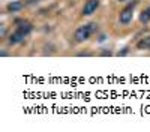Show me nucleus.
I'll return each mask as SVG.
<instances>
[{
    "label": "nucleus",
    "instance_id": "nucleus-1",
    "mask_svg": "<svg viewBox=\"0 0 150 132\" xmlns=\"http://www.w3.org/2000/svg\"><path fill=\"white\" fill-rule=\"evenodd\" d=\"M32 30H33V26H32L30 21L23 20V18L15 20V29L8 36V44L9 45H17V44L23 42L32 33Z\"/></svg>",
    "mask_w": 150,
    "mask_h": 132
},
{
    "label": "nucleus",
    "instance_id": "nucleus-2",
    "mask_svg": "<svg viewBox=\"0 0 150 132\" xmlns=\"http://www.w3.org/2000/svg\"><path fill=\"white\" fill-rule=\"evenodd\" d=\"M98 32V24L95 21L92 23H87V24H83V26H80L77 30H75L74 33V39L77 42H86L90 39V36L93 33Z\"/></svg>",
    "mask_w": 150,
    "mask_h": 132
},
{
    "label": "nucleus",
    "instance_id": "nucleus-3",
    "mask_svg": "<svg viewBox=\"0 0 150 132\" xmlns=\"http://www.w3.org/2000/svg\"><path fill=\"white\" fill-rule=\"evenodd\" d=\"M137 0H132V2L128 5V6H125L120 12H119V23L123 24V26H128V24L132 21L134 18V9L137 6Z\"/></svg>",
    "mask_w": 150,
    "mask_h": 132
},
{
    "label": "nucleus",
    "instance_id": "nucleus-4",
    "mask_svg": "<svg viewBox=\"0 0 150 132\" xmlns=\"http://www.w3.org/2000/svg\"><path fill=\"white\" fill-rule=\"evenodd\" d=\"M99 0H86L84 2V6H83V11H81V14L84 17H89L92 14H95L96 9L99 8Z\"/></svg>",
    "mask_w": 150,
    "mask_h": 132
},
{
    "label": "nucleus",
    "instance_id": "nucleus-5",
    "mask_svg": "<svg viewBox=\"0 0 150 132\" xmlns=\"http://www.w3.org/2000/svg\"><path fill=\"white\" fill-rule=\"evenodd\" d=\"M137 48L138 50H149L150 51V36H144L138 42H137Z\"/></svg>",
    "mask_w": 150,
    "mask_h": 132
},
{
    "label": "nucleus",
    "instance_id": "nucleus-6",
    "mask_svg": "<svg viewBox=\"0 0 150 132\" xmlns=\"http://www.w3.org/2000/svg\"><path fill=\"white\" fill-rule=\"evenodd\" d=\"M23 2H11V3H8V6H6V9L9 11V12H18V11H21L23 9Z\"/></svg>",
    "mask_w": 150,
    "mask_h": 132
},
{
    "label": "nucleus",
    "instance_id": "nucleus-7",
    "mask_svg": "<svg viewBox=\"0 0 150 132\" xmlns=\"http://www.w3.org/2000/svg\"><path fill=\"white\" fill-rule=\"evenodd\" d=\"M140 21H141L143 24H147V23L150 21V12H149L147 9H144L141 14H140Z\"/></svg>",
    "mask_w": 150,
    "mask_h": 132
},
{
    "label": "nucleus",
    "instance_id": "nucleus-8",
    "mask_svg": "<svg viewBox=\"0 0 150 132\" xmlns=\"http://www.w3.org/2000/svg\"><path fill=\"white\" fill-rule=\"evenodd\" d=\"M102 56H111V51H104Z\"/></svg>",
    "mask_w": 150,
    "mask_h": 132
},
{
    "label": "nucleus",
    "instance_id": "nucleus-9",
    "mask_svg": "<svg viewBox=\"0 0 150 132\" xmlns=\"http://www.w3.org/2000/svg\"><path fill=\"white\" fill-rule=\"evenodd\" d=\"M78 56H92V54H90V53H80Z\"/></svg>",
    "mask_w": 150,
    "mask_h": 132
},
{
    "label": "nucleus",
    "instance_id": "nucleus-10",
    "mask_svg": "<svg viewBox=\"0 0 150 132\" xmlns=\"http://www.w3.org/2000/svg\"><path fill=\"white\" fill-rule=\"evenodd\" d=\"M30 3H36V2H41V0H29Z\"/></svg>",
    "mask_w": 150,
    "mask_h": 132
},
{
    "label": "nucleus",
    "instance_id": "nucleus-11",
    "mask_svg": "<svg viewBox=\"0 0 150 132\" xmlns=\"http://www.w3.org/2000/svg\"><path fill=\"white\" fill-rule=\"evenodd\" d=\"M147 11H149V12H150V6H149V8H147Z\"/></svg>",
    "mask_w": 150,
    "mask_h": 132
},
{
    "label": "nucleus",
    "instance_id": "nucleus-12",
    "mask_svg": "<svg viewBox=\"0 0 150 132\" xmlns=\"http://www.w3.org/2000/svg\"><path fill=\"white\" fill-rule=\"evenodd\" d=\"M119 2H125V0H119Z\"/></svg>",
    "mask_w": 150,
    "mask_h": 132
}]
</instances>
